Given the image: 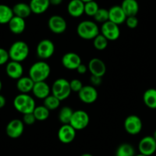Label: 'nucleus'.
Wrapping results in <instances>:
<instances>
[{"label":"nucleus","mask_w":156,"mask_h":156,"mask_svg":"<svg viewBox=\"0 0 156 156\" xmlns=\"http://www.w3.org/2000/svg\"><path fill=\"white\" fill-rule=\"evenodd\" d=\"M51 73V67L47 62L44 61H37L31 66L28 71L29 76L34 83L45 81Z\"/></svg>","instance_id":"1"},{"label":"nucleus","mask_w":156,"mask_h":156,"mask_svg":"<svg viewBox=\"0 0 156 156\" xmlns=\"http://www.w3.org/2000/svg\"><path fill=\"white\" fill-rule=\"evenodd\" d=\"M78 36L84 40H93L100 34V28L97 22L90 20L80 22L76 27Z\"/></svg>","instance_id":"2"},{"label":"nucleus","mask_w":156,"mask_h":156,"mask_svg":"<svg viewBox=\"0 0 156 156\" xmlns=\"http://www.w3.org/2000/svg\"><path fill=\"white\" fill-rule=\"evenodd\" d=\"M13 106L16 110L22 114L33 112L36 107L34 98L28 94H19L16 96L13 100Z\"/></svg>","instance_id":"3"},{"label":"nucleus","mask_w":156,"mask_h":156,"mask_svg":"<svg viewBox=\"0 0 156 156\" xmlns=\"http://www.w3.org/2000/svg\"><path fill=\"white\" fill-rule=\"evenodd\" d=\"M8 51L11 61L22 63L28 57L29 47L25 41H16L12 44Z\"/></svg>","instance_id":"4"},{"label":"nucleus","mask_w":156,"mask_h":156,"mask_svg":"<svg viewBox=\"0 0 156 156\" xmlns=\"http://www.w3.org/2000/svg\"><path fill=\"white\" fill-rule=\"evenodd\" d=\"M71 92L70 81L64 78H58L52 84V94L59 99L61 101L68 98Z\"/></svg>","instance_id":"5"},{"label":"nucleus","mask_w":156,"mask_h":156,"mask_svg":"<svg viewBox=\"0 0 156 156\" xmlns=\"http://www.w3.org/2000/svg\"><path fill=\"white\" fill-rule=\"evenodd\" d=\"M90 123V116L84 110L73 111L70 119V125L76 130H83L88 126Z\"/></svg>","instance_id":"6"},{"label":"nucleus","mask_w":156,"mask_h":156,"mask_svg":"<svg viewBox=\"0 0 156 156\" xmlns=\"http://www.w3.org/2000/svg\"><path fill=\"white\" fill-rule=\"evenodd\" d=\"M55 51V44L49 39H43L39 41L36 48L37 56L41 60H46L51 58Z\"/></svg>","instance_id":"7"},{"label":"nucleus","mask_w":156,"mask_h":156,"mask_svg":"<svg viewBox=\"0 0 156 156\" xmlns=\"http://www.w3.org/2000/svg\"><path fill=\"white\" fill-rule=\"evenodd\" d=\"M124 129L128 134L136 136L142 129V122L140 117L136 115H129L124 121Z\"/></svg>","instance_id":"8"},{"label":"nucleus","mask_w":156,"mask_h":156,"mask_svg":"<svg viewBox=\"0 0 156 156\" xmlns=\"http://www.w3.org/2000/svg\"><path fill=\"white\" fill-rule=\"evenodd\" d=\"M100 31L108 41H115L120 36V29L119 25L110 21L102 24Z\"/></svg>","instance_id":"9"},{"label":"nucleus","mask_w":156,"mask_h":156,"mask_svg":"<svg viewBox=\"0 0 156 156\" xmlns=\"http://www.w3.org/2000/svg\"><path fill=\"white\" fill-rule=\"evenodd\" d=\"M139 153L146 156H151L156 151V140L151 136L142 138L138 145Z\"/></svg>","instance_id":"10"},{"label":"nucleus","mask_w":156,"mask_h":156,"mask_svg":"<svg viewBox=\"0 0 156 156\" xmlns=\"http://www.w3.org/2000/svg\"><path fill=\"white\" fill-rule=\"evenodd\" d=\"M78 97L80 101L86 104H91L97 101L98 98V92L95 87L92 85L83 86L78 92Z\"/></svg>","instance_id":"11"},{"label":"nucleus","mask_w":156,"mask_h":156,"mask_svg":"<svg viewBox=\"0 0 156 156\" xmlns=\"http://www.w3.org/2000/svg\"><path fill=\"white\" fill-rule=\"evenodd\" d=\"M25 124L23 121L19 119H14L7 124L5 132L7 136L11 139H18L23 134Z\"/></svg>","instance_id":"12"},{"label":"nucleus","mask_w":156,"mask_h":156,"mask_svg":"<svg viewBox=\"0 0 156 156\" xmlns=\"http://www.w3.org/2000/svg\"><path fill=\"white\" fill-rule=\"evenodd\" d=\"M48 25L51 31L55 34H62L67 30V24L65 19L61 16L54 15L51 16L48 22Z\"/></svg>","instance_id":"13"},{"label":"nucleus","mask_w":156,"mask_h":156,"mask_svg":"<svg viewBox=\"0 0 156 156\" xmlns=\"http://www.w3.org/2000/svg\"><path fill=\"white\" fill-rule=\"evenodd\" d=\"M76 131L70 124H63L58 132V138L64 144H70L76 137Z\"/></svg>","instance_id":"14"},{"label":"nucleus","mask_w":156,"mask_h":156,"mask_svg":"<svg viewBox=\"0 0 156 156\" xmlns=\"http://www.w3.org/2000/svg\"><path fill=\"white\" fill-rule=\"evenodd\" d=\"M81 63L80 57L74 52H67L64 54L61 58L62 65L68 70H76Z\"/></svg>","instance_id":"15"},{"label":"nucleus","mask_w":156,"mask_h":156,"mask_svg":"<svg viewBox=\"0 0 156 156\" xmlns=\"http://www.w3.org/2000/svg\"><path fill=\"white\" fill-rule=\"evenodd\" d=\"M88 70L91 75L103 77L106 72V67L105 63L101 59L97 58H92L88 63Z\"/></svg>","instance_id":"16"},{"label":"nucleus","mask_w":156,"mask_h":156,"mask_svg":"<svg viewBox=\"0 0 156 156\" xmlns=\"http://www.w3.org/2000/svg\"><path fill=\"white\" fill-rule=\"evenodd\" d=\"M108 10H109V21L118 25L125 23L127 16L120 5H113Z\"/></svg>","instance_id":"17"},{"label":"nucleus","mask_w":156,"mask_h":156,"mask_svg":"<svg viewBox=\"0 0 156 156\" xmlns=\"http://www.w3.org/2000/svg\"><path fill=\"white\" fill-rule=\"evenodd\" d=\"M5 71L10 78L13 80H19L23 76L24 69L20 62L11 61L7 63Z\"/></svg>","instance_id":"18"},{"label":"nucleus","mask_w":156,"mask_h":156,"mask_svg":"<svg viewBox=\"0 0 156 156\" xmlns=\"http://www.w3.org/2000/svg\"><path fill=\"white\" fill-rule=\"evenodd\" d=\"M31 92L36 98L44 100L48 96L50 95L51 92V88L45 81L36 82L34 83Z\"/></svg>","instance_id":"19"},{"label":"nucleus","mask_w":156,"mask_h":156,"mask_svg":"<svg viewBox=\"0 0 156 156\" xmlns=\"http://www.w3.org/2000/svg\"><path fill=\"white\" fill-rule=\"evenodd\" d=\"M67 12L73 18L80 17L84 14V2L81 0H70L67 4Z\"/></svg>","instance_id":"20"},{"label":"nucleus","mask_w":156,"mask_h":156,"mask_svg":"<svg viewBox=\"0 0 156 156\" xmlns=\"http://www.w3.org/2000/svg\"><path fill=\"white\" fill-rule=\"evenodd\" d=\"M49 0H31L29 6L31 12L36 15H41L45 12L50 7Z\"/></svg>","instance_id":"21"},{"label":"nucleus","mask_w":156,"mask_h":156,"mask_svg":"<svg viewBox=\"0 0 156 156\" xmlns=\"http://www.w3.org/2000/svg\"><path fill=\"white\" fill-rule=\"evenodd\" d=\"M120 6L127 17L136 16L139 11V5L137 0H123Z\"/></svg>","instance_id":"22"},{"label":"nucleus","mask_w":156,"mask_h":156,"mask_svg":"<svg viewBox=\"0 0 156 156\" xmlns=\"http://www.w3.org/2000/svg\"><path fill=\"white\" fill-rule=\"evenodd\" d=\"M34 84V82L29 76H22L19 80H17L16 87H17L18 90L20 92V94H28L32 91Z\"/></svg>","instance_id":"23"},{"label":"nucleus","mask_w":156,"mask_h":156,"mask_svg":"<svg viewBox=\"0 0 156 156\" xmlns=\"http://www.w3.org/2000/svg\"><path fill=\"white\" fill-rule=\"evenodd\" d=\"M9 30L16 34H22L25 29L26 24H25V20L22 18L18 17V16H14L12 19L10 20L8 23Z\"/></svg>","instance_id":"24"},{"label":"nucleus","mask_w":156,"mask_h":156,"mask_svg":"<svg viewBox=\"0 0 156 156\" xmlns=\"http://www.w3.org/2000/svg\"><path fill=\"white\" fill-rule=\"evenodd\" d=\"M12 11L14 13V16L22 18L25 19L31 16V10L29 6V4H27L25 2H19L16 3L12 7Z\"/></svg>","instance_id":"25"},{"label":"nucleus","mask_w":156,"mask_h":156,"mask_svg":"<svg viewBox=\"0 0 156 156\" xmlns=\"http://www.w3.org/2000/svg\"><path fill=\"white\" fill-rule=\"evenodd\" d=\"M143 102L145 106L151 109H156V89L149 88L144 92Z\"/></svg>","instance_id":"26"},{"label":"nucleus","mask_w":156,"mask_h":156,"mask_svg":"<svg viewBox=\"0 0 156 156\" xmlns=\"http://www.w3.org/2000/svg\"><path fill=\"white\" fill-rule=\"evenodd\" d=\"M14 16L12 8L7 5L0 4V25L8 24Z\"/></svg>","instance_id":"27"},{"label":"nucleus","mask_w":156,"mask_h":156,"mask_svg":"<svg viewBox=\"0 0 156 156\" xmlns=\"http://www.w3.org/2000/svg\"><path fill=\"white\" fill-rule=\"evenodd\" d=\"M115 156H135L136 150L129 143H122L115 150Z\"/></svg>","instance_id":"28"},{"label":"nucleus","mask_w":156,"mask_h":156,"mask_svg":"<svg viewBox=\"0 0 156 156\" xmlns=\"http://www.w3.org/2000/svg\"><path fill=\"white\" fill-rule=\"evenodd\" d=\"M73 110L70 106H64L58 112V119L63 124H69L71 119Z\"/></svg>","instance_id":"29"},{"label":"nucleus","mask_w":156,"mask_h":156,"mask_svg":"<svg viewBox=\"0 0 156 156\" xmlns=\"http://www.w3.org/2000/svg\"><path fill=\"white\" fill-rule=\"evenodd\" d=\"M34 117L36 120L37 121H44L48 119L50 115V110L43 106H37L34 108L33 111Z\"/></svg>","instance_id":"30"},{"label":"nucleus","mask_w":156,"mask_h":156,"mask_svg":"<svg viewBox=\"0 0 156 156\" xmlns=\"http://www.w3.org/2000/svg\"><path fill=\"white\" fill-rule=\"evenodd\" d=\"M60 104H61V100L53 94L51 95L50 94L45 99H44V106L50 111L58 109L60 106Z\"/></svg>","instance_id":"31"},{"label":"nucleus","mask_w":156,"mask_h":156,"mask_svg":"<svg viewBox=\"0 0 156 156\" xmlns=\"http://www.w3.org/2000/svg\"><path fill=\"white\" fill-rule=\"evenodd\" d=\"M93 40H94V41H93L94 47L98 51L105 50L107 48L108 44H109L108 39L105 37L102 34H99Z\"/></svg>","instance_id":"32"},{"label":"nucleus","mask_w":156,"mask_h":156,"mask_svg":"<svg viewBox=\"0 0 156 156\" xmlns=\"http://www.w3.org/2000/svg\"><path fill=\"white\" fill-rule=\"evenodd\" d=\"M99 9H100V7H99L98 3L96 2L95 0L85 2L84 14H86L88 16H90V17H94L96 13L97 12V11L99 10Z\"/></svg>","instance_id":"33"},{"label":"nucleus","mask_w":156,"mask_h":156,"mask_svg":"<svg viewBox=\"0 0 156 156\" xmlns=\"http://www.w3.org/2000/svg\"><path fill=\"white\" fill-rule=\"evenodd\" d=\"M95 22L98 23H105L109 21V10L104 8H100L95 16H94Z\"/></svg>","instance_id":"34"},{"label":"nucleus","mask_w":156,"mask_h":156,"mask_svg":"<svg viewBox=\"0 0 156 156\" xmlns=\"http://www.w3.org/2000/svg\"><path fill=\"white\" fill-rule=\"evenodd\" d=\"M70 86L72 92L78 93L82 89L83 85L80 80H78V79H73V80L70 81Z\"/></svg>","instance_id":"35"},{"label":"nucleus","mask_w":156,"mask_h":156,"mask_svg":"<svg viewBox=\"0 0 156 156\" xmlns=\"http://www.w3.org/2000/svg\"><path fill=\"white\" fill-rule=\"evenodd\" d=\"M125 23L129 28L133 29V28H136L139 25V19L136 16H129L126 18Z\"/></svg>","instance_id":"36"},{"label":"nucleus","mask_w":156,"mask_h":156,"mask_svg":"<svg viewBox=\"0 0 156 156\" xmlns=\"http://www.w3.org/2000/svg\"><path fill=\"white\" fill-rule=\"evenodd\" d=\"M22 121H23L24 124L26 125H33L35 122L36 119L34 117L33 112H29V113L23 114V118H22Z\"/></svg>","instance_id":"37"},{"label":"nucleus","mask_w":156,"mask_h":156,"mask_svg":"<svg viewBox=\"0 0 156 156\" xmlns=\"http://www.w3.org/2000/svg\"><path fill=\"white\" fill-rule=\"evenodd\" d=\"M9 59V55L8 51L2 48H0V65L7 64Z\"/></svg>","instance_id":"38"},{"label":"nucleus","mask_w":156,"mask_h":156,"mask_svg":"<svg viewBox=\"0 0 156 156\" xmlns=\"http://www.w3.org/2000/svg\"><path fill=\"white\" fill-rule=\"evenodd\" d=\"M90 81L92 83V86L94 87H98L103 82V77L98 76H94V75H91L90 78Z\"/></svg>","instance_id":"39"},{"label":"nucleus","mask_w":156,"mask_h":156,"mask_svg":"<svg viewBox=\"0 0 156 156\" xmlns=\"http://www.w3.org/2000/svg\"><path fill=\"white\" fill-rule=\"evenodd\" d=\"M76 71H77L78 73H80V74H84V73H86L87 72L88 70V67L87 65H85V64H80V65H79V67L76 68Z\"/></svg>","instance_id":"40"},{"label":"nucleus","mask_w":156,"mask_h":156,"mask_svg":"<svg viewBox=\"0 0 156 156\" xmlns=\"http://www.w3.org/2000/svg\"><path fill=\"white\" fill-rule=\"evenodd\" d=\"M5 103H6V100L5 97L0 94V109L3 108L5 106Z\"/></svg>","instance_id":"41"},{"label":"nucleus","mask_w":156,"mask_h":156,"mask_svg":"<svg viewBox=\"0 0 156 156\" xmlns=\"http://www.w3.org/2000/svg\"><path fill=\"white\" fill-rule=\"evenodd\" d=\"M63 1H64V0H49L51 5H55V6L61 5L63 2Z\"/></svg>","instance_id":"42"},{"label":"nucleus","mask_w":156,"mask_h":156,"mask_svg":"<svg viewBox=\"0 0 156 156\" xmlns=\"http://www.w3.org/2000/svg\"><path fill=\"white\" fill-rule=\"evenodd\" d=\"M80 156H94V155L90 154V153H83V154H82Z\"/></svg>","instance_id":"43"},{"label":"nucleus","mask_w":156,"mask_h":156,"mask_svg":"<svg viewBox=\"0 0 156 156\" xmlns=\"http://www.w3.org/2000/svg\"><path fill=\"white\" fill-rule=\"evenodd\" d=\"M153 136V138H154V139L156 140V129L154 130V133H153V136Z\"/></svg>","instance_id":"44"},{"label":"nucleus","mask_w":156,"mask_h":156,"mask_svg":"<svg viewBox=\"0 0 156 156\" xmlns=\"http://www.w3.org/2000/svg\"><path fill=\"white\" fill-rule=\"evenodd\" d=\"M2 89V81H1V80H0V92H1Z\"/></svg>","instance_id":"45"},{"label":"nucleus","mask_w":156,"mask_h":156,"mask_svg":"<svg viewBox=\"0 0 156 156\" xmlns=\"http://www.w3.org/2000/svg\"><path fill=\"white\" fill-rule=\"evenodd\" d=\"M82 2H83L85 3V2H90V1H93V0H81Z\"/></svg>","instance_id":"46"},{"label":"nucleus","mask_w":156,"mask_h":156,"mask_svg":"<svg viewBox=\"0 0 156 156\" xmlns=\"http://www.w3.org/2000/svg\"><path fill=\"white\" fill-rule=\"evenodd\" d=\"M135 156H146V155H145V154H141V153H139V154H136Z\"/></svg>","instance_id":"47"}]
</instances>
